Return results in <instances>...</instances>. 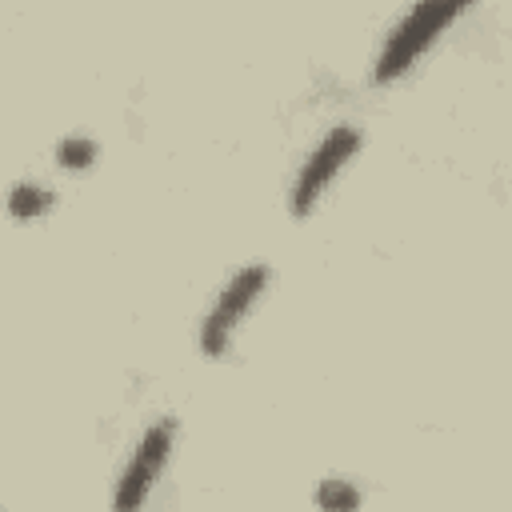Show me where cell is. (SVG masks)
<instances>
[{
    "instance_id": "5",
    "label": "cell",
    "mask_w": 512,
    "mask_h": 512,
    "mask_svg": "<svg viewBox=\"0 0 512 512\" xmlns=\"http://www.w3.org/2000/svg\"><path fill=\"white\" fill-rule=\"evenodd\" d=\"M52 204H56V192L48 184H40V180H20L8 192V212L16 220H40V216L52 212Z\"/></svg>"
},
{
    "instance_id": "3",
    "label": "cell",
    "mask_w": 512,
    "mask_h": 512,
    "mask_svg": "<svg viewBox=\"0 0 512 512\" xmlns=\"http://www.w3.org/2000/svg\"><path fill=\"white\" fill-rule=\"evenodd\" d=\"M268 264H244V268H236L224 284H220V292H216V300H212V308L204 312V320H200V352L204 356H228L232 352V336H236V328L244 324V316L256 308V300L264 296V288H268Z\"/></svg>"
},
{
    "instance_id": "1",
    "label": "cell",
    "mask_w": 512,
    "mask_h": 512,
    "mask_svg": "<svg viewBox=\"0 0 512 512\" xmlns=\"http://www.w3.org/2000/svg\"><path fill=\"white\" fill-rule=\"evenodd\" d=\"M472 4H476V0H416V4L392 24V32L384 36V44H380V52H376L372 76H376L380 84L400 80V76H404Z\"/></svg>"
},
{
    "instance_id": "4",
    "label": "cell",
    "mask_w": 512,
    "mask_h": 512,
    "mask_svg": "<svg viewBox=\"0 0 512 512\" xmlns=\"http://www.w3.org/2000/svg\"><path fill=\"white\" fill-rule=\"evenodd\" d=\"M172 444H176V420H172V416H160V420H152V424L144 428V436H140L132 460L124 464V472H120V480H116L112 504H116L120 512H124V508H140V504L148 500L152 484L160 480V472H164V464H168V456H172Z\"/></svg>"
},
{
    "instance_id": "7",
    "label": "cell",
    "mask_w": 512,
    "mask_h": 512,
    "mask_svg": "<svg viewBox=\"0 0 512 512\" xmlns=\"http://www.w3.org/2000/svg\"><path fill=\"white\" fill-rule=\"evenodd\" d=\"M312 500H316L320 508H356V504H360V492L352 488V480L332 476V480H324V484L312 492Z\"/></svg>"
},
{
    "instance_id": "6",
    "label": "cell",
    "mask_w": 512,
    "mask_h": 512,
    "mask_svg": "<svg viewBox=\"0 0 512 512\" xmlns=\"http://www.w3.org/2000/svg\"><path fill=\"white\" fill-rule=\"evenodd\" d=\"M96 156H100V148H96V140H88V136H64V140H56V164L68 168V172L92 168Z\"/></svg>"
},
{
    "instance_id": "2",
    "label": "cell",
    "mask_w": 512,
    "mask_h": 512,
    "mask_svg": "<svg viewBox=\"0 0 512 512\" xmlns=\"http://www.w3.org/2000/svg\"><path fill=\"white\" fill-rule=\"evenodd\" d=\"M360 144H364V136H360L356 124H336V128H328V132L320 136V144L300 160V168H296V176H292V188H288V208H292L296 216H308V212L324 200V192L336 184V176L356 160Z\"/></svg>"
}]
</instances>
